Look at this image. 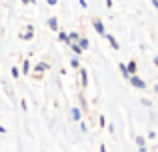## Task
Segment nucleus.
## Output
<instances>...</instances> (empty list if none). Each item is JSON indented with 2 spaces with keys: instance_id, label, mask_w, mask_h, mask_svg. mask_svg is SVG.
<instances>
[{
  "instance_id": "1",
  "label": "nucleus",
  "mask_w": 158,
  "mask_h": 152,
  "mask_svg": "<svg viewBox=\"0 0 158 152\" xmlns=\"http://www.w3.org/2000/svg\"><path fill=\"white\" fill-rule=\"evenodd\" d=\"M130 84L134 86V88H146V82L144 80H140L136 74H130Z\"/></svg>"
},
{
  "instance_id": "2",
  "label": "nucleus",
  "mask_w": 158,
  "mask_h": 152,
  "mask_svg": "<svg viewBox=\"0 0 158 152\" xmlns=\"http://www.w3.org/2000/svg\"><path fill=\"white\" fill-rule=\"evenodd\" d=\"M94 30H96L98 34H102V36L106 34V30H104V24H102L100 20H94Z\"/></svg>"
},
{
  "instance_id": "3",
  "label": "nucleus",
  "mask_w": 158,
  "mask_h": 152,
  "mask_svg": "<svg viewBox=\"0 0 158 152\" xmlns=\"http://www.w3.org/2000/svg\"><path fill=\"white\" fill-rule=\"evenodd\" d=\"M104 36H106V40H108V42H110V46L114 48V50H118V48H120V44L114 40V36H110V34H104Z\"/></svg>"
},
{
  "instance_id": "4",
  "label": "nucleus",
  "mask_w": 158,
  "mask_h": 152,
  "mask_svg": "<svg viewBox=\"0 0 158 152\" xmlns=\"http://www.w3.org/2000/svg\"><path fill=\"white\" fill-rule=\"evenodd\" d=\"M58 40H62V42H66V44L72 42V40H70V36L66 34V32H60V34H58Z\"/></svg>"
},
{
  "instance_id": "5",
  "label": "nucleus",
  "mask_w": 158,
  "mask_h": 152,
  "mask_svg": "<svg viewBox=\"0 0 158 152\" xmlns=\"http://www.w3.org/2000/svg\"><path fill=\"white\" fill-rule=\"evenodd\" d=\"M78 46H80L82 50H86V48L90 46V42H88V40H86V38H78Z\"/></svg>"
},
{
  "instance_id": "6",
  "label": "nucleus",
  "mask_w": 158,
  "mask_h": 152,
  "mask_svg": "<svg viewBox=\"0 0 158 152\" xmlns=\"http://www.w3.org/2000/svg\"><path fill=\"white\" fill-rule=\"evenodd\" d=\"M48 26H50V30H56V28H58V20L54 18V16H52V18H48Z\"/></svg>"
},
{
  "instance_id": "7",
  "label": "nucleus",
  "mask_w": 158,
  "mask_h": 152,
  "mask_svg": "<svg viewBox=\"0 0 158 152\" xmlns=\"http://www.w3.org/2000/svg\"><path fill=\"white\" fill-rule=\"evenodd\" d=\"M70 114H72V120H80V110H78V108H72Z\"/></svg>"
},
{
  "instance_id": "8",
  "label": "nucleus",
  "mask_w": 158,
  "mask_h": 152,
  "mask_svg": "<svg viewBox=\"0 0 158 152\" xmlns=\"http://www.w3.org/2000/svg\"><path fill=\"white\" fill-rule=\"evenodd\" d=\"M128 72H130V74H136V62H134V60L128 62Z\"/></svg>"
},
{
  "instance_id": "9",
  "label": "nucleus",
  "mask_w": 158,
  "mask_h": 152,
  "mask_svg": "<svg viewBox=\"0 0 158 152\" xmlns=\"http://www.w3.org/2000/svg\"><path fill=\"white\" fill-rule=\"evenodd\" d=\"M120 70H122L124 78H130V76H128V66H126V64H120Z\"/></svg>"
},
{
  "instance_id": "10",
  "label": "nucleus",
  "mask_w": 158,
  "mask_h": 152,
  "mask_svg": "<svg viewBox=\"0 0 158 152\" xmlns=\"http://www.w3.org/2000/svg\"><path fill=\"white\" fill-rule=\"evenodd\" d=\"M22 70H24V74H28V70H30V62H28V60H24V66H22Z\"/></svg>"
},
{
  "instance_id": "11",
  "label": "nucleus",
  "mask_w": 158,
  "mask_h": 152,
  "mask_svg": "<svg viewBox=\"0 0 158 152\" xmlns=\"http://www.w3.org/2000/svg\"><path fill=\"white\" fill-rule=\"evenodd\" d=\"M72 50H74V52H76V54H82V48H80V46H78V44H72Z\"/></svg>"
},
{
  "instance_id": "12",
  "label": "nucleus",
  "mask_w": 158,
  "mask_h": 152,
  "mask_svg": "<svg viewBox=\"0 0 158 152\" xmlns=\"http://www.w3.org/2000/svg\"><path fill=\"white\" fill-rule=\"evenodd\" d=\"M44 68H48V66H46V64H44V62H40V64H38V66H36V68H34V70H36V72H40V70H44Z\"/></svg>"
},
{
  "instance_id": "13",
  "label": "nucleus",
  "mask_w": 158,
  "mask_h": 152,
  "mask_svg": "<svg viewBox=\"0 0 158 152\" xmlns=\"http://www.w3.org/2000/svg\"><path fill=\"white\" fill-rule=\"evenodd\" d=\"M80 74H82V82H84V86H86V82H88V76H86V70H80Z\"/></svg>"
},
{
  "instance_id": "14",
  "label": "nucleus",
  "mask_w": 158,
  "mask_h": 152,
  "mask_svg": "<svg viewBox=\"0 0 158 152\" xmlns=\"http://www.w3.org/2000/svg\"><path fill=\"white\" fill-rule=\"evenodd\" d=\"M136 142H138V146H140V148H144V138H142V136H138V138H136Z\"/></svg>"
},
{
  "instance_id": "15",
  "label": "nucleus",
  "mask_w": 158,
  "mask_h": 152,
  "mask_svg": "<svg viewBox=\"0 0 158 152\" xmlns=\"http://www.w3.org/2000/svg\"><path fill=\"white\" fill-rule=\"evenodd\" d=\"M10 72H12V76H14V78H18V68H16V66H14V68H12V70H10Z\"/></svg>"
},
{
  "instance_id": "16",
  "label": "nucleus",
  "mask_w": 158,
  "mask_h": 152,
  "mask_svg": "<svg viewBox=\"0 0 158 152\" xmlns=\"http://www.w3.org/2000/svg\"><path fill=\"white\" fill-rule=\"evenodd\" d=\"M68 36H70V38H74V40H78V38H80V36H78V34H76V32H70V34H68Z\"/></svg>"
},
{
  "instance_id": "17",
  "label": "nucleus",
  "mask_w": 158,
  "mask_h": 152,
  "mask_svg": "<svg viewBox=\"0 0 158 152\" xmlns=\"http://www.w3.org/2000/svg\"><path fill=\"white\" fill-rule=\"evenodd\" d=\"M46 2H48V4H52V6H54V4H56V0H46Z\"/></svg>"
},
{
  "instance_id": "18",
  "label": "nucleus",
  "mask_w": 158,
  "mask_h": 152,
  "mask_svg": "<svg viewBox=\"0 0 158 152\" xmlns=\"http://www.w3.org/2000/svg\"><path fill=\"white\" fill-rule=\"evenodd\" d=\"M152 4H154V8H158V0H152Z\"/></svg>"
},
{
  "instance_id": "19",
  "label": "nucleus",
  "mask_w": 158,
  "mask_h": 152,
  "mask_svg": "<svg viewBox=\"0 0 158 152\" xmlns=\"http://www.w3.org/2000/svg\"><path fill=\"white\" fill-rule=\"evenodd\" d=\"M22 2H24V4H30V2H32V0H22Z\"/></svg>"
},
{
  "instance_id": "20",
  "label": "nucleus",
  "mask_w": 158,
  "mask_h": 152,
  "mask_svg": "<svg viewBox=\"0 0 158 152\" xmlns=\"http://www.w3.org/2000/svg\"><path fill=\"white\" fill-rule=\"evenodd\" d=\"M106 4H108V6H112V0H106Z\"/></svg>"
},
{
  "instance_id": "21",
  "label": "nucleus",
  "mask_w": 158,
  "mask_h": 152,
  "mask_svg": "<svg viewBox=\"0 0 158 152\" xmlns=\"http://www.w3.org/2000/svg\"><path fill=\"white\" fill-rule=\"evenodd\" d=\"M154 90H156V92H158V86H156V88H154Z\"/></svg>"
}]
</instances>
